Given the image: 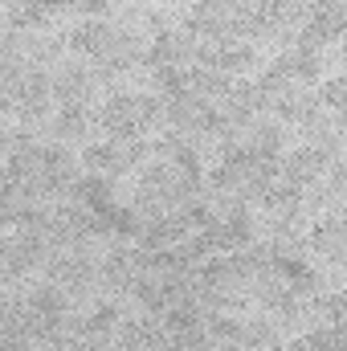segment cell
Here are the masks:
<instances>
[{"instance_id": "6", "label": "cell", "mask_w": 347, "mask_h": 351, "mask_svg": "<svg viewBox=\"0 0 347 351\" xmlns=\"http://www.w3.org/2000/svg\"><path fill=\"white\" fill-rule=\"evenodd\" d=\"M323 164H327V152H315V147H307V152L290 156V164H286V176H290V184H302V180L319 176V168H323Z\"/></svg>"}, {"instance_id": "7", "label": "cell", "mask_w": 347, "mask_h": 351, "mask_svg": "<svg viewBox=\"0 0 347 351\" xmlns=\"http://www.w3.org/2000/svg\"><path fill=\"white\" fill-rule=\"evenodd\" d=\"M86 102H62V114H58V135L62 139H74V135H86Z\"/></svg>"}, {"instance_id": "12", "label": "cell", "mask_w": 347, "mask_h": 351, "mask_svg": "<svg viewBox=\"0 0 347 351\" xmlns=\"http://www.w3.org/2000/svg\"><path fill=\"white\" fill-rule=\"evenodd\" d=\"M323 98H327V102L339 110V106H344V78H331V86L323 90Z\"/></svg>"}, {"instance_id": "9", "label": "cell", "mask_w": 347, "mask_h": 351, "mask_svg": "<svg viewBox=\"0 0 347 351\" xmlns=\"http://www.w3.org/2000/svg\"><path fill=\"white\" fill-rule=\"evenodd\" d=\"M16 90H21V70L8 58H0V110L16 106Z\"/></svg>"}, {"instance_id": "8", "label": "cell", "mask_w": 347, "mask_h": 351, "mask_svg": "<svg viewBox=\"0 0 347 351\" xmlns=\"http://www.w3.org/2000/svg\"><path fill=\"white\" fill-rule=\"evenodd\" d=\"M208 66H217V70H241V66H250L254 62V53H250V45H237V49H204L200 53Z\"/></svg>"}, {"instance_id": "1", "label": "cell", "mask_w": 347, "mask_h": 351, "mask_svg": "<svg viewBox=\"0 0 347 351\" xmlns=\"http://www.w3.org/2000/svg\"><path fill=\"white\" fill-rule=\"evenodd\" d=\"M160 102L143 98V94H119L102 106V127L110 139H139L152 123H156Z\"/></svg>"}, {"instance_id": "2", "label": "cell", "mask_w": 347, "mask_h": 351, "mask_svg": "<svg viewBox=\"0 0 347 351\" xmlns=\"http://www.w3.org/2000/svg\"><path fill=\"white\" fill-rule=\"evenodd\" d=\"M139 156H143V147H127V143H98V147H90V152H86V168H90V172L119 176L123 168L139 164Z\"/></svg>"}, {"instance_id": "3", "label": "cell", "mask_w": 347, "mask_h": 351, "mask_svg": "<svg viewBox=\"0 0 347 351\" xmlns=\"http://www.w3.org/2000/svg\"><path fill=\"white\" fill-rule=\"evenodd\" d=\"M344 33V4L339 0H327V4H319L315 8V21L307 25V41L302 45H319V41H335Z\"/></svg>"}, {"instance_id": "10", "label": "cell", "mask_w": 347, "mask_h": 351, "mask_svg": "<svg viewBox=\"0 0 347 351\" xmlns=\"http://www.w3.org/2000/svg\"><path fill=\"white\" fill-rule=\"evenodd\" d=\"M115 319H119V306H110V302H106V306H102V311H98V315L90 319V331H106V327H110Z\"/></svg>"}, {"instance_id": "11", "label": "cell", "mask_w": 347, "mask_h": 351, "mask_svg": "<svg viewBox=\"0 0 347 351\" xmlns=\"http://www.w3.org/2000/svg\"><path fill=\"white\" fill-rule=\"evenodd\" d=\"M282 269H286V278L294 282V286H311V269L298 262H282Z\"/></svg>"}, {"instance_id": "4", "label": "cell", "mask_w": 347, "mask_h": 351, "mask_svg": "<svg viewBox=\"0 0 347 351\" xmlns=\"http://www.w3.org/2000/svg\"><path fill=\"white\" fill-rule=\"evenodd\" d=\"M49 98H53V86L41 74H29V78H21V90H16V110H25L29 119H37L49 106Z\"/></svg>"}, {"instance_id": "13", "label": "cell", "mask_w": 347, "mask_h": 351, "mask_svg": "<svg viewBox=\"0 0 347 351\" xmlns=\"http://www.w3.org/2000/svg\"><path fill=\"white\" fill-rule=\"evenodd\" d=\"M82 12H106V0H74Z\"/></svg>"}, {"instance_id": "5", "label": "cell", "mask_w": 347, "mask_h": 351, "mask_svg": "<svg viewBox=\"0 0 347 351\" xmlns=\"http://www.w3.org/2000/svg\"><path fill=\"white\" fill-rule=\"evenodd\" d=\"M29 315H33L41 327H53V323L62 319V294H58V290H37V294L29 298Z\"/></svg>"}]
</instances>
